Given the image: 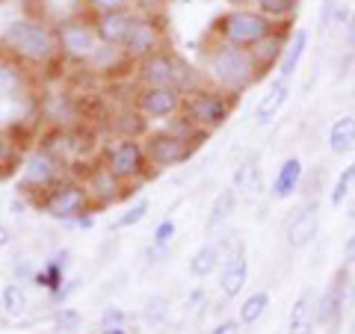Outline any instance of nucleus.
<instances>
[{
	"label": "nucleus",
	"instance_id": "f257e3e1",
	"mask_svg": "<svg viewBox=\"0 0 355 334\" xmlns=\"http://www.w3.org/2000/svg\"><path fill=\"white\" fill-rule=\"evenodd\" d=\"M202 69H205V77L216 89L228 95H240L246 92L249 86H254L261 80L258 69L249 57L246 48H237L231 42H222L216 39L214 44L205 48V57H202Z\"/></svg>",
	"mask_w": 355,
	"mask_h": 334
},
{
	"label": "nucleus",
	"instance_id": "f03ea898",
	"mask_svg": "<svg viewBox=\"0 0 355 334\" xmlns=\"http://www.w3.org/2000/svg\"><path fill=\"white\" fill-rule=\"evenodd\" d=\"M0 44L6 48L9 57H15L18 62H33V65H44L60 53L57 30H51L36 18L9 21L3 36H0Z\"/></svg>",
	"mask_w": 355,
	"mask_h": 334
},
{
	"label": "nucleus",
	"instance_id": "7ed1b4c3",
	"mask_svg": "<svg viewBox=\"0 0 355 334\" xmlns=\"http://www.w3.org/2000/svg\"><path fill=\"white\" fill-rule=\"evenodd\" d=\"M234 98L222 89H205V86H193L184 92V104H181V116L190 118L198 130L214 133L219 130L225 121L231 118V109H234Z\"/></svg>",
	"mask_w": 355,
	"mask_h": 334
},
{
	"label": "nucleus",
	"instance_id": "20e7f679",
	"mask_svg": "<svg viewBox=\"0 0 355 334\" xmlns=\"http://www.w3.org/2000/svg\"><path fill=\"white\" fill-rule=\"evenodd\" d=\"M279 27L275 21H270L266 15H261L254 6L249 9H228L225 15L216 18L214 24V36L222 42H231L237 48H252L254 42H261L263 36Z\"/></svg>",
	"mask_w": 355,
	"mask_h": 334
},
{
	"label": "nucleus",
	"instance_id": "39448f33",
	"mask_svg": "<svg viewBox=\"0 0 355 334\" xmlns=\"http://www.w3.org/2000/svg\"><path fill=\"white\" fill-rule=\"evenodd\" d=\"M137 77L142 86H169V89H181V92L196 86V71L178 57V53L166 51V48L151 53L146 60H139Z\"/></svg>",
	"mask_w": 355,
	"mask_h": 334
},
{
	"label": "nucleus",
	"instance_id": "423d86ee",
	"mask_svg": "<svg viewBox=\"0 0 355 334\" xmlns=\"http://www.w3.org/2000/svg\"><path fill=\"white\" fill-rule=\"evenodd\" d=\"M39 207L57 222H77L83 213L92 210V202H89V193H86L83 181H65L62 177L57 186L44 193Z\"/></svg>",
	"mask_w": 355,
	"mask_h": 334
},
{
	"label": "nucleus",
	"instance_id": "0eeeda50",
	"mask_svg": "<svg viewBox=\"0 0 355 334\" xmlns=\"http://www.w3.org/2000/svg\"><path fill=\"white\" fill-rule=\"evenodd\" d=\"M104 166L121 184H137L148 175L146 148H142V142L137 137H121L116 146H110L104 154Z\"/></svg>",
	"mask_w": 355,
	"mask_h": 334
},
{
	"label": "nucleus",
	"instance_id": "6e6552de",
	"mask_svg": "<svg viewBox=\"0 0 355 334\" xmlns=\"http://www.w3.org/2000/svg\"><path fill=\"white\" fill-rule=\"evenodd\" d=\"M163 48H166V33H163L160 18L151 12H137L125 42H121V53H125L130 62H139Z\"/></svg>",
	"mask_w": 355,
	"mask_h": 334
},
{
	"label": "nucleus",
	"instance_id": "1a4fd4ad",
	"mask_svg": "<svg viewBox=\"0 0 355 334\" xmlns=\"http://www.w3.org/2000/svg\"><path fill=\"white\" fill-rule=\"evenodd\" d=\"M62 160H57L48 148H36L27 154V160L21 163V181L18 193L33 195V193H48L62 181Z\"/></svg>",
	"mask_w": 355,
	"mask_h": 334
},
{
	"label": "nucleus",
	"instance_id": "9d476101",
	"mask_svg": "<svg viewBox=\"0 0 355 334\" xmlns=\"http://www.w3.org/2000/svg\"><path fill=\"white\" fill-rule=\"evenodd\" d=\"M57 42H60V53H65L74 62H89V57L95 53V48L101 42L95 36L92 18H69L60 21L57 27Z\"/></svg>",
	"mask_w": 355,
	"mask_h": 334
},
{
	"label": "nucleus",
	"instance_id": "9b49d317",
	"mask_svg": "<svg viewBox=\"0 0 355 334\" xmlns=\"http://www.w3.org/2000/svg\"><path fill=\"white\" fill-rule=\"evenodd\" d=\"M142 148H146L148 166H154V169H172V166H181L196 154V146L172 137V133L163 130V128L148 133L146 142H142Z\"/></svg>",
	"mask_w": 355,
	"mask_h": 334
},
{
	"label": "nucleus",
	"instance_id": "f8f14e48",
	"mask_svg": "<svg viewBox=\"0 0 355 334\" xmlns=\"http://www.w3.org/2000/svg\"><path fill=\"white\" fill-rule=\"evenodd\" d=\"M137 113L142 118H172L181 113V104H184V92L181 89H169V86H142L137 92Z\"/></svg>",
	"mask_w": 355,
	"mask_h": 334
},
{
	"label": "nucleus",
	"instance_id": "ddd939ff",
	"mask_svg": "<svg viewBox=\"0 0 355 334\" xmlns=\"http://www.w3.org/2000/svg\"><path fill=\"white\" fill-rule=\"evenodd\" d=\"M317 228H320V202L311 198L302 207H296L291 219L284 225V237H287V246L291 249H305L311 240L317 237Z\"/></svg>",
	"mask_w": 355,
	"mask_h": 334
},
{
	"label": "nucleus",
	"instance_id": "4468645a",
	"mask_svg": "<svg viewBox=\"0 0 355 334\" xmlns=\"http://www.w3.org/2000/svg\"><path fill=\"white\" fill-rule=\"evenodd\" d=\"M83 184H86L89 202H92L95 210L116 204V202H121V195H125V184H121L104 163H101V166H92Z\"/></svg>",
	"mask_w": 355,
	"mask_h": 334
},
{
	"label": "nucleus",
	"instance_id": "2eb2a0df",
	"mask_svg": "<svg viewBox=\"0 0 355 334\" xmlns=\"http://www.w3.org/2000/svg\"><path fill=\"white\" fill-rule=\"evenodd\" d=\"M343 302H347V272H338L326 284V290L314 299V319L317 326H335L343 314Z\"/></svg>",
	"mask_w": 355,
	"mask_h": 334
},
{
	"label": "nucleus",
	"instance_id": "dca6fc26",
	"mask_svg": "<svg viewBox=\"0 0 355 334\" xmlns=\"http://www.w3.org/2000/svg\"><path fill=\"white\" fill-rule=\"evenodd\" d=\"M249 281V261L246 249L237 246L234 252H225V261L219 263V290L225 299H237Z\"/></svg>",
	"mask_w": 355,
	"mask_h": 334
},
{
	"label": "nucleus",
	"instance_id": "f3484780",
	"mask_svg": "<svg viewBox=\"0 0 355 334\" xmlns=\"http://www.w3.org/2000/svg\"><path fill=\"white\" fill-rule=\"evenodd\" d=\"M284 24H287V21H284ZM284 24H279V27L270 33V36H263L261 42H254L252 48H246L261 77L270 71V69H275V65H279L282 53H284V48H287V39H291V33H287Z\"/></svg>",
	"mask_w": 355,
	"mask_h": 334
},
{
	"label": "nucleus",
	"instance_id": "a211bd4d",
	"mask_svg": "<svg viewBox=\"0 0 355 334\" xmlns=\"http://www.w3.org/2000/svg\"><path fill=\"white\" fill-rule=\"evenodd\" d=\"M137 12L133 9H119V12H101V15H92V27H95V36L101 44H116L121 48L128 30L133 24Z\"/></svg>",
	"mask_w": 355,
	"mask_h": 334
},
{
	"label": "nucleus",
	"instance_id": "6ab92c4d",
	"mask_svg": "<svg viewBox=\"0 0 355 334\" xmlns=\"http://www.w3.org/2000/svg\"><path fill=\"white\" fill-rule=\"evenodd\" d=\"M302 175H305L302 160H299V157H287V160L279 166V172H275V177H272V189H270V195L275 198V202H284V198L296 195V189L302 186Z\"/></svg>",
	"mask_w": 355,
	"mask_h": 334
},
{
	"label": "nucleus",
	"instance_id": "aec40b11",
	"mask_svg": "<svg viewBox=\"0 0 355 334\" xmlns=\"http://www.w3.org/2000/svg\"><path fill=\"white\" fill-rule=\"evenodd\" d=\"M237 189V198H243V202H258V195L263 193V181H261V163L258 157H249L246 163L240 166V169L234 172V184H231Z\"/></svg>",
	"mask_w": 355,
	"mask_h": 334
},
{
	"label": "nucleus",
	"instance_id": "412c9836",
	"mask_svg": "<svg viewBox=\"0 0 355 334\" xmlns=\"http://www.w3.org/2000/svg\"><path fill=\"white\" fill-rule=\"evenodd\" d=\"M314 290H305L296 296V302L287 317V334H314L317 319H314Z\"/></svg>",
	"mask_w": 355,
	"mask_h": 334
},
{
	"label": "nucleus",
	"instance_id": "4be33fe9",
	"mask_svg": "<svg viewBox=\"0 0 355 334\" xmlns=\"http://www.w3.org/2000/svg\"><path fill=\"white\" fill-rule=\"evenodd\" d=\"M287 95H291V80H272V86L266 89V95L258 101V107H254V121L263 128V125H270V121L279 116V109L284 107L287 101Z\"/></svg>",
	"mask_w": 355,
	"mask_h": 334
},
{
	"label": "nucleus",
	"instance_id": "5701e85b",
	"mask_svg": "<svg viewBox=\"0 0 355 334\" xmlns=\"http://www.w3.org/2000/svg\"><path fill=\"white\" fill-rule=\"evenodd\" d=\"M305 51H308V30H293L291 39H287V48L282 53V60H279V77L282 80H291V77L296 74Z\"/></svg>",
	"mask_w": 355,
	"mask_h": 334
},
{
	"label": "nucleus",
	"instance_id": "b1692460",
	"mask_svg": "<svg viewBox=\"0 0 355 334\" xmlns=\"http://www.w3.org/2000/svg\"><path fill=\"white\" fill-rule=\"evenodd\" d=\"M65 266H69V252H60L53 261H48L42 270L33 272V284L48 290L51 296L60 293V287L65 284Z\"/></svg>",
	"mask_w": 355,
	"mask_h": 334
},
{
	"label": "nucleus",
	"instance_id": "393cba45",
	"mask_svg": "<svg viewBox=\"0 0 355 334\" xmlns=\"http://www.w3.org/2000/svg\"><path fill=\"white\" fill-rule=\"evenodd\" d=\"M219 263H222V249L216 246V243H205L202 249H196L190 254L187 270H190L193 278H207V275H214L219 270Z\"/></svg>",
	"mask_w": 355,
	"mask_h": 334
},
{
	"label": "nucleus",
	"instance_id": "a878e982",
	"mask_svg": "<svg viewBox=\"0 0 355 334\" xmlns=\"http://www.w3.org/2000/svg\"><path fill=\"white\" fill-rule=\"evenodd\" d=\"M329 151L331 154L355 151V116H343L329 128Z\"/></svg>",
	"mask_w": 355,
	"mask_h": 334
},
{
	"label": "nucleus",
	"instance_id": "bb28decb",
	"mask_svg": "<svg viewBox=\"0 0 355 334\" xmlns=\"http://www.w3.org/2000/svg\"><path fill=\"white\" fill-rule=\"evenodd\" d=\"M237 189L234 186H225L222 193L214 198V204H210V213H207V228L214 231L219 225H225V222L234 216V210H237Z\"/></svg>",
	"mask_w": 355,
	"mask_h": 334
},
{
	"label": "nucleus",
	"instance_id": "cd10ccee",
	"mask_svg": "<svg viewBox=\"0 0 355 334\" xmlns=\"http://www.w3.org/2000/svg\"><path fill=\"white\" fill-rule=\"evenodd\" d=\"M24 89V69L15 57H0V98H12Z\"/></svg>",
	"mask_w": 355,
	"mask_h": 334
},
{
	"label": "nucleus",
	"instance_id": "c85d7f7f",
	"mask_svg": "<svg viewBox=\"0 0 355 334\" xmlns=\"http://www.w3.org/2000/svg\"><path fill=\"white\" fill-rule=\"evenodd\" d=\"M0 308H3V314L6 317H24L27 314V308H30V302H27V290L21 287L18 281H9V284H3V290H0Z\"/></svg>",
	"mask_w": 355,
	"mask_h": 334
},
{
	"label": "nucleus",
	"instance_id": "c756f323",
	"mask_svg": "<svg viewBox=\"0 0 355 334\" xmlns=\"http://www.w3.org/2000/svg\"><path fill=\"white\" fill-rule=\"evenodd\" d=\"M42 104H53V109H42L44 118H51L57 128H65L74 118V101L65 92H48Z\"/></svg>",
	"mask_w": 355,
	"mask_h": 334
},
{
	"label": "nucleus",
	"instance_id": "7c9ffc66",
	"mask_svg": "<svg viewBox=\"0 0 355 334\" xmlns=\"http://www.w3.org/2000/svg\"><path fill=\"white\" fill-rule=\"evenodd\" d=\"M266 308H270V293H266V290L249 293V296L240 302V308H237L240 326H254V322H258V319L266 314Z\"/></svg>",
	"mask_w": 355,
	"mask_h": 334
},
{
	"label": "nucleus",
	"instance_id": "2f4dec72",
	"mask_svg": "<svg viewBox=\"0 0 355 334\" xmlns=\"http://www.w3.org/2000/svg\"><path fill=\"white\" fill-rule=\"evenodd\" d=\"M254 9L270 21H275V24H284L299 9V0H254Z\"/></svg>",
	"mask_w": 355,
	"mask_h": 334
},
{
	"label": "nucleus",
	"instance_id": "473e14b6",
	"mask_svg": "<svg viewBox=\"0 0 355 334\" xmlns=\"http://www.w3.org/2000/svg\"><path fill=\"white\" fill-rule=\"evenodd\" d=\"M169 299L166 296H151L146 305H142V310H139V317H142V322L146 326H151V328H160L166 319H169Z\"/></svg>",
	"mask_w": 355,
	"mask_h": 334
},
{
	"label": "nucleus",
	"instance_id": "72a5a7b5",
	"mask_svg": "<svg viewBox=\"0 0 355 334\" xmlns=\"http://www.w3.org/2000/svg\"><path fill=\"white\" fill-rule=\"evenodd\" d=\"M128 57L125 53H121V48H116V44H98L95 48V53L92 57H89V69L92 71H110V69H116V62H125Z\"/></svg>",
	"mask_w": 355,
	"mask_h": 334
},
{
	"label": "nucleus",
	"instance_id": "f704fd0d",
	"mask_svg": "<svg viewBox=\"0 0 355 334\" xmlns=\"http://www.w3.org/2000/svg\"><path fill=\"white\" fill-rule=\"evenodd\" d=\"M148 198H137V202H133L125 213H119L116 219H113V231H125V228H133V225H139L142 219H146V213H148Z\"/></svg>",
	"mask_w": 355,
	"mask_h": 334
},
{
	"label": "nucleus",
	"instance_id": "c9c22d12",
	"mask_svg": "<svg viewBox=\"0 0 355 334\" xmlns=\"http://www.w3.org/2000/svg\"><path fill=\"white\" fill-rule=\"evenodd\" d=\"M18 166V148H15V139L9 133L0 130V177H9Z\"/></svg>",
	"mask_w": 355,
	"mask_h": 334
},
{
	"label": "nucleus",
	"instance_id": "e433bc0d",
	"mask_svg": "<svg viewBox=\"0 0 355 334\" xmlns=\"http://www.w3.org/2000/svg\"><path fill=\"white\" fill-rule=\"evenodd\" d=\"M352 184H355V160L349 163V166H343V172L338 175V181H335V186H331V195H329V202L335 204V207H340L343 204V198L349 195V189H352Z\"/></svg>",
	"mask_w": 355,
	"mask_h": 334
},
{
	"label": "nucleus",
	"instance_id": "4c0bfd02",
	"mask_svg": "<svg viewBox=\"0 0 355 334\" xmlns=\"http://www.w3.org/2000/svg\"><path fill=\"white\" fill-rule=\"evenodd\" d=\"M178 237V225L172 219H163L157 228H154V234H151V243L154 246H169V243Z\"/></svg>",
	"mask_w": 355,
	"mask_h": 334
},
{
	"label": "nucleus",
	"instance_id": "58836bf2",
	"mask_svg": "<svg viewBox=\"0 0 355 334\" xmlns=\"http://www.w3.org/2000/svg\"><path fill=\"white\" fill-rule=\"evenodd\" d=\"M83 3L92 9V15H101V12H119V9H130L133 0H83Z\"/></svg>",
	"mask_w": 355,
	"mask_h": 334
},
{
	"label": "nucleus",
	"instance_id": "ea45409f",
	"mask_svg": "<svg viewBox=\"0 0 355 334\" xmlns=\"http://www.w3.org/2000/svg\"><path fill=\"white\" fill-rule=\"evenodd\" d=\"M338 3H340V0H323V9H320V15H317V30L320 33H329L331 15H335V6Z\"/></svg>",
	"mask_w": 355,
	"mask_h": 334
},
{
	"label": "nucleus",
	"instance_id": "a19ab883",
	"mask_svg": "<svg viewBox=\"0 0 355 334\" xmlns=\"http://www.w3.org/2000/svg\"><path fill=\"white\" fill-rule=\"evenodd\" d=\"M53 322H57L60 328H74L77 322H80V314H77L74 308H60L57 314H53Z\"/></svg>",
	"mask_w": 355,
	"mask_h": 334
},
{
	"label": "nucleus",
	"instance_id": "79ce46f5",
	"mask_svg": "<svg viewBox=\"0 0 355 334\" xmlns=\"http://www.w3.org/2000/svg\"><path fill=\"white\" fill-rule=\"evenodd\" d=\"M125 319H128L125 310L116 308V305H110L104 314H101V326H125Z\"/></svg>",
	"mask_w": 355,
	"mask_h": 334
},
{
	"label": "nucleus",
	"instance_id": "37998d69",
	"mask_svg": "<svg viewBox=\"0 0 355 334\" xmlns=\"http://www.w3.org/2000/svg\"><path fill=\"white\" fill-rule=\"evenodd\" d=\"M240 328H243V326H240V319H219L207 334H243Z\"/></svg>",
	"mask_w": 355,
	"mask_h": 334
},
{
	"label": "nucleus",
	"instance_id": "c03bdc74",
	"mask_svg": "<svg viewBox=\"0 0 355 334\" xmlns=\"http://www.w3.org/2000/svg\"><path fill=\"white\" fill-rule=\"evenodd\" d=\"M349 12H352V9H347L343 3H338V6H335V15H331V27H340V30H347ZM331 27H329V30H331Z\"/></svg>",
	"mask_w": 355,
	"mask_h": 334
},
{
	"label": "nucleus",
	"instance_id": "a18cd8bd",
	"mask_svg": "<svg viewBox=\"0 0 355 334\" xmlns=\"http://www.w3.org/2000/svg\"><path fill=\"white\" fill-rule=\"evenodd\" d=\"M133 3H137L139 12H151V15H157L160 9L166 6V0H133Z\"/></svg>",
	"mask_w": 355,
	"mask_h": 334
},
{
	"label": "nucleus",
	"instance_id": "49530a36",
	"mask_svg": "<svg viewBox=\"0 0 355 334\" xmlns=\"http://www.w3.org/2000/svg\"><path fill=\"white\" fill-rule=\"evenodd\" d=\"M12 240H15V234L9 225H0V249H6V246H12Z\"/></svg>",
	"mask_w": 355,
	"mask_h": 334
},
{
	"label": "nucleus",
	"instance_id": "de8ad7c7",
	"mask_svg": "<svg viewBox=\"0 0 355 334\" xmlns=\"http://www.w3.org/2000/svg\"><path fill=\"white\" fill-rule=\"evenodd\" d=\"M343 33H347V42L352 44V48H355V9H352V12H349V21H347V30H343Z\"/></svg>",
	"mask_w": 355,
	"mask_h": 334
},
{
	"label": "nucleus",
	"instance_id": "09e8293b",
	"mask_svg": "<svg viewBox=\"0 0 355 334\" xmlns=\"http://www.w3.org/2000/svg\"><path fill=\"white\" fill-rule=\"evenodd\" d=\"M225 3L231 9H249V6H254V0H225Z\"/></svg>",
	"mask_w": 355,
	"mask_h": 334
},
{
	"label": "nucleus",
	"instance_id": "8fccbe9b",
	"mask_svg": "<svg viewBox=\"0 0 355 334\" xmlns=\"http://www.w3.org/2000/svg\"><path fill=\"white\" fill-rule=\"evenodd\" d=\"M101 334H128L125 326H101Z\"/></svg>",
	"mask_w": 355,
	"mask_h": 334
},
{
	"label": "nucleus",
	"instance_id": "3c124183",
	"mask_svg": "<svg viewBox=\"0 0 355 334\" xmlns=\"http://www.w3.org/2000/svg\"><path fill=\"white\" fill-rule=\"evenodd\" d=\"M349 302H352V308H355V278H352V284H349Z\"/></svg>",
	"mask_w": 355,
	"mask_h": 334
},
{
	"label": "nucleus",
	"instance_id": "603ef678",
	"mask_svg": "<svg viewBox=\"0 0 355 334\" xmlns=\"http://www.w3.org/2000/svg\"><path fill=\"white\" fill-rule=\"evenodd\" d=\"M349 216H352V222H355V204H352V207H349Z\"/></svg>",
	"mask_w": 355,
	"mask_h": 334
},
{
	"label": "nucleus",
	"instance_id": "864d4df0",
	"mask_svg": "<svg viewBox=\"0 0 355 334\" xmlns=\"http://www.w3.org/2000/svg\"><path fill=\"white\" fill-rule=\"evenodd\" d=\"M0 207H3V195H0Z\"/></svg>",
	"mask_w": 355,
	"mask_h": 334
}]
</instances>
